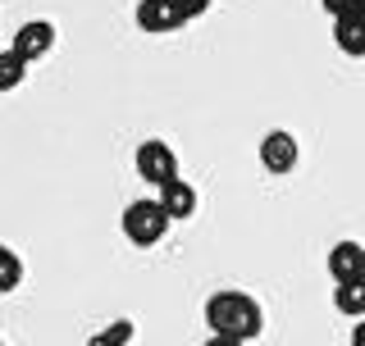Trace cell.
Returning <instances> with one entry per match:
<instances>
[{
	"instance_id": "obj_15",
	"label": "cell",
	"mask_w": 365,
	"mask_h": 346,
	"mask_svg": "<svg viewBox=\"0 0 365 346\" xmlns=\"http://www.w3.org/2000/svg\"><path fill=\"white\" fill-rule=\"evenodd\" d=\"M201 346H247V342H233V337H215V332H210V337H205Z\"/></svg>"
},
{
	"instance_id": "obj_6",
	"label": "cell",
	"mask_w": 365,
	"mask_h": 346,
	"mask_svg": "<svg viewBox=\"0 0 365 346\" xmlns=\"http://www.w3.org/2000/svg\"><path fill=\"white\" fill-rule=\"evenodd\" d=\"M51 46H55V23L32 19V23H23V28L14 32V46H9V51H14L19 60L37 64V60H46V55H51Z\"/></svg>"
},
{
	"instance_id": "obj_17",
	"label": "cell",
	"mask_w": 365,
	"mask_h": 346,
	"mask_svg": "<svg viewBox=\"0 0 365 346\" xmlns=\"http://www.w3.org/2000/svg\"><path fill=\"white\" fill-rule=\"evenodd\" d=\"M351 14H356V19L365 23V0H356V5H351Z\"/></svg>"
},
{
	"instance_id": "obj_18",
	"label": "cell",
	"mask_w": 365,
	"mask_h": 346,
	"mask_svg": "<svg viewBox=\"0 0 365 346\" xmlns=\"http://www.w3.org/2000/svg\"><path fill=\"white\" fill-rule=\"evenodd\" d=\"M0 346H5V342H0Z\"/></svg>"
},
{
	"instance_id": "obj_10",
	"label": "cell",
	"mask_w": 365,
	"mask_h": 346,
	"mask_svg": "<svg viewBox=\"0 0 365 346\" xmlns=\"http://www.w3.org/2000/svg\"><path fill=\"white\" fill-rule=\"evenodd\" d=\"M334 305H338V315L365 319V278L361 283H338L334 287Z\"/></svg>"
},
{
	"instance_id": "obj_2",
	"label": "cell",
	"mask_w": 365,
	"mask_h": 346,
	"mask_svg": "<svg viewBox=\"0 0 365 346\" xmlns=\"http://www.w3.org/2000/svg\"><path fill=\"white\" fill-rule=\"evenodd\" d=\"M169 224H174V219L165 214L160 201H133L128 210H123V237H128L133 246H155V241H165Z\"/></svg>"
},
{
	"instance_id": "obj_13",
	"label": "cell",
	"mask_w": 365,
	"mask_h": 346,
	"mask_svg": "<svg viewBox=\"0 0 365 346\" xmlns=\"http://www.w3.org/2000/svg\"><path fill=\"white\" fill-rule=\"evenodd\" d=\"M210 5H215V0H178V9H182L187 19H201V14H205Z\"/></svg>"
},
{
	"instance_id": "obj_12",
	"label": "cell",
	"mask_w": 365,
	"mask_h": 346,
	"mask_svg": "<svg viewBox=\"0 0 365 346\" xmlns=\"http://www.w3.org/2000/svg\"><path fill=\"white\" fill-rule=\"evenodd\" d=\"M19 283H23V260H19V251L0 246V296H5V292H14Z\"/></svg>"
},
{
	"instance_id": "obj_16",
	"label": "cell",
	"mask_w": 365,
	"mask_h": 346,
	"mask_svg": "<svg viewBox=\"0 0 365 346\" xmlns=\"http://www.w3.org/2000/svg\"><path fill=\"white\" fill-rule=\"evenodd\" d=\"M351 346H365V319H356V328H351Z\"/></svg>"
},
{
	"instance_id": "obj_1",
	"label": "cell",
	"mask_w": 365,
	"mask_h": 346,
	"mask_svg": "<svg viewBox=\"0 0 365 346\" xmlns=\"http://www.w3.org/2000/svg\"><path fill=\"white\" fill-rule=\"evenodd\" d=\"M205 324H210L215 337L251 342V337H260V328H265V310H260L256 296L228 287V292H215L210 301H205Z\"/></svg>"
},
{
	"instance_id": "obj_8",
	"label": "cell",
	"mask_w": 365,
	"mask_h": 346,
	"mask_svg": "<svg viewBox=\"0 0 365 346\" xmlns=\"http://www.w3.org/2000/svg\"><path fill=\"white\" fill-rule=\"evenodd\" d=\"M155 201L165 205L169 219H192V214H197V187H192L187 178H174L169 187H160Z\"/></svg>"
},
{
	"instance_id": "obj_11",
	"label": "cell",
	"mask_w": 365,
	"mask_h": 346,
	"mask_svg": "<svg viewBox=\"0 0 365 346\" xmlns=\"http://www.w3.org/2000/svg\"><path fill=\"white\" fill-rule=\"evenodd\" d=\"M28 60H19L14 51H0V91H14L23 87V78H28Z\"/></svg>"
},
{
	"instance_id": "obj_7",
	"label": "cell",
	"mask_w": 365,
	"mask_h": 346,
	"mask_svg": "<svg viewBox=\"0 0 365 346\" xmlns=\"http://www.w3.org/2000/svg\"><path fill=\"white\" fill-rule=\"evenodd\" d=\"M329 273H334V283H361L365 278V246L361 241H334Z\"/></svg>"
},
{
	"instance_id": "obj_3",
	"label": "cell",
	"mask_w": 365,
	"mask_h": 346,
	"mask_svg": "<svg viewBox=\"0 0 365 346\" xmlns=\"http://www.w3.org/2000/svg\"><path fill=\"white\" fill-rule=\"evenodd\" d=\"M133 159H137V173H142V178L151 182V187H169V182L178 178V155H174V146L160 142V137L142 142Z\"/></svg>"
},
{
	"instance_id": "obj_5",
	"label": "cell",
	"mask_w": 365,
	"mask_h": 346,
	"mask_svg": "<svg viewBox=\"0 0 365 346\" xmlns=\"http://www.w3.org/2000/svg\"><path fill=\"white\" fill-rule=\"evenodd\" d=\"M297 159H302V146H297V137H292V132L274 128V132L260 137V164H265L269 173H292V169H297Z\"/></svg>"
},
{
	"instance_id": "obj_9",
	"label": "cell",
	"mask_w": 365,
	"mask_h": 346,
	"mask_svg": "<svg viewBox=\"0 0 365 346\" xmlns=\"http://www.w3.org/2000/svg\"><path fill=\"white\" fill-rule=\"evenodd\" d=\"M334 46H338L342 55H351V60H361V55H365V23L351 14V9L334 19Z\"/></svg>"
},
{
	"instance_id": "obj_14",
	"label": "cell",
	"mask_w": 365,
	"mask_h": 346,
	"mask_svg": "<svg viewBox=\"0 0 365 346\" xmlns=\"http://www.w3.org/2000/svg\"><path fill=\"white\" fill-rule=\"evenodd\" d=\"M319 5H324V9H329V14H334V19H338V14H347V9H351V5H356V0H319Z\"/></svg>"
},
{
	"instance_id": "obj_4",
	"label": "cell",
	"mask_w": 365,
	"mask_h": 346,
	"mask_svg": "<svg viewBox=\"0 0 365 346\" xmlns=\"http://www.w3.org/2000/svg\"><path fill=\"white\" fill-rule=\"evenodd\" d=\"M187 14L178 9V0H137V28L142 32H155V37H165V32H178Z\"/></svg>"
}]
</instances>
